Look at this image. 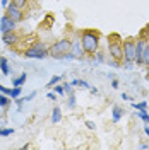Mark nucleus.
Returning a JSON list of instances; mask_svg holds the SVG:
<instances>
[{"label":"nucleus","instance_id":"nucleus-3","mask_svg":"<svg viewBox=\"0 0 149 150\" xmlns=\"http://www.w3.org/2000/svg\"><path fill=\"white\" fill-rule=\"evenodd\" d=\"M48 53H50V50L45 46V43H34L31 48H28L26 51H24V56L26 58H36V60H43V58H47Z\"/></svg>","mask_w":149,"mask_h":150},{"label":"nucleus","instance_id":"nucleus-12","mask_svg":"<svg viewBox=\"0 0 149 150\" xmlns=\"http://www.w3.org/2000/svg\"><path fill=\"white\" fill-rule=\"evenodd\" d=\"M122 114H123V109H122L120 106H113V116H112L113 123H118V121H120Z\"/></svg>","mask_w":149,"mask_h":150},{"label":"nucleus","instance_id":"nucleus-30","mask_svg":"<svg viewBox=\"0 0 149 150\" xmlns=\"http://www.w3.org/2000/svg\"><path fill=\"white\" fill-rule=\"evenodd\" d=\"M0 4H2V5H4V7H7V5H9V4H10V0H2V2H0Z\"/></svg>","mask_w":149,"mask_h":150},{"label":"nucleus","instance_id":"nucleus-10","mask_svg":"<svg viewBox=\"0 0 149 150\" xmlns=\"http://www.w3.org/2000/svg\"><path fill=\"white\" fill-rule=\"evenodd\" d=\"M70 50L74 51V58H81V56H82L84 48H82V43H81V41H72V48H70Z\"/></svg>","mask_w":149,"mask_h":150},{"label":"nucleus","instance_id":"nucleus-23","mask_svg":"<svg viewBox=\"0 0 149 150\" xmlns=\"http://www.w3.org/2000/svg\"><path fill=\"white\" fill-rule=\"evenodd\" d=\"M134 109H148V103L146 101H142V103H134Z\"/></svg>","mask_w":149,"mask_h":150},{"label":"nucleus","instance_id":"nucleus-18","mask_svg":"<svg viewBox=\"0 0 149 150\" xmlns=\"http://www.w3.org/2000/svg\"><path fill=\"white\" fill-rule=\"evenodd\" d=\"M19 96H21V87H14L9 91V97H12V99H17Z\"/></svg>","mask_w":149,"mask_h":150},{"label":"nucleus","instance_id":"nucleus-15","mask_svg":"<svg viewBox=\"0 0 149 150\" xmlns=\"http://www.w3.org/2000/svg\"><path fill=\"white\" fill-rule=\"evenodd\" d=\"M9 101H10V97L7 96V94H5V92H0V108L9 106Z\"/></svg>","mask_w":149,"mask_h":150},{"label":"nucleus","instance_id":"nucleus-24","mask_svg":"<svg viewBox=\"0 0 149 150\" xmlns=\"http://www.w3.org/2000/svg\"><path fill=\"white\" fill-rule=\"evenodd\" d=\"M74 106H75V96L70 94V97H69V108H74Z\"/></svg>","mask_w":149,"mask_h":150},{"label":"nucleus","instance_id":"nucleus-31","mask_svg":"<svg viewBox=\"0 0 149 150\" xmlns=\"http://www.w3.org/2000/svg\"><path fill=\"white\" fill-rule=\"evenodd\" d=\"M122 99H125V101H130L132 97H129V96H127V94H122Z\"/></svg>","mask_w":149,"mask_h":150},{"label":"nucleus","instance_id":"nucleus-28","mask_svg":"<svg viewBox=\"0 0 149 150\" xmlns=\"http://www.w3.org/2000/svg\"><path fill=\"white\" fill-rule=\"evenodd\" d=\"M50 101H57V96H55V92H48V96H47Z\"/></svg>","mask_w":149,"mask_h":150},{"label":"nucleus","instance_id":"nucleus-13","mask_svg":"<svg viewBox=\"0 0 149 150\" xmlns=\"http://www.w3.org/2000/svg\"><path fill=\"white\" fill-rule=\"evenodd\" d=\"M60 121H62V109L60 108H55L53 112H52V123L57 125V123H60Z\"/></svg>","mask_w":149,"mask_h":150},{"label":"nucleus","instance_id":"nucleus-19","mask_svg":"<svg viewBox=\"0 0 149 150\" xmlns=\"http://www.w3.org/2000/svg\"><path fill=\"white\" fill-rule=\"evenodd\" d=\"M16 7H19V9H22V7H26V4H28V0H10Z\"/></svg>","mask_w":149,"mask_h":150},{"label":"nucleus","instance_id":"nucleus-32","mask_svg":"<svg viewBox=\"0 0 149 150\" xmlns=\"http://www.w3.org/2000/svg\"><path fill=\"white\" fill-rule=\"evenodd\" d=\"M144 131H146V135H148V137H149V123H148V125H146V126H144Z\"/></svg>","mask_w":149,"mask_h":150},{"label":"nucleus","instance_id":"nucleus-9","mask_svg":"<svg viewBox=\"0 0 149 150\" xmlns=\"http://www.w3.org/2000/svg\"><path fill=\"white\" fill-rule=\"evenodd\" d=\"M2 43H5V45H16L17 43V36L14 34V31L12 33H4V36H2Z\"/></svg>","mask_w":149,"mask_h":150},{"label":"nucleus","instance_id":"nucleus-33","mask_svg":"<svg viewBox=\"0 0 149 150\" xmlns=\"http://www.w3.org/2000/svg\"><path fill=\"white\" fill-rule=\"evenodd\" d=\"M112 87H113V89H117V87H118V82H117V80H113V82H112Z\"/></svg>","mask_w":149,"mask_h":150},{"label":"nucleus","instance_id":"nucleus-22","mask_svg":"<svg viewBox=\"0 0 149 150\" xmlns=\"http://www.w3.org/2000/svg\"><path fill=\"white\" fill-rule=\"evenodd\" d=\"M58 82H60V77H52V79H50V82H48V87H55L57 84H58Z\"/></svg>","mask_w":149,"mask_h":150},{"label":"nucleus","instance_id":"nucleus-5","mask_svg":"<svg viewBox=\"0 0 149 150\" xmlns=\"http://www.w3.org/2000/svg\"><path fill=\"white\" fill-rule=\"evenodd\" d=\"M146 46H148V41L146 39H137L135 41V63L137 65H144V50H146Z\"/></svg>","mask_w":149,"mask_h":150},{"label":"nucleus","instance_id":"nucleus-8","mask_svg":"<svg viewBox=\"0 0 149 150\" xmlns=\"http://www.w3.org/2000/svg\"><path fill=\"white\" fill-rule=\"evenodd\" d=\"M108 51H110V55H112L115 60H122V58H123L122 43H118V41H112V43L108 45Z\"/></svg>","mask_w":149,"mask_h":150},{"label":"nucleus","instance_id":"nucleus-25","mask_svg":"<svg viewBox=\"0 0 149 150\" xmlns=\"http://www.w3.org/2000/svg\"><path fill=\"white\" fill-rule=\"evenodd\" d=\"M64 91L67 94H72V84H64Z\"/></svg>","mask_w":149,"mask_h":150},{"label":"nucleus","instance_id":"nucleus-11","mask_svg":"<svg viewBox=\"0 0 149 150\" xmlns=\"http://www.w3.org/2000/svg\"><path fill=\"white\" fill-rule=\"evenodd\" d=\"M0 70L4 75H9L10 74V67H9V62L5 56H0Z\"/></svg>","mask_w":149,"mask_h":150},{"label":"nucleus","instance_id":"nucleus-2","mask_svg":"<svg viewBox=\"0 0 149 150\" xmlns=\"http://www.w3.org/2000/svg\"><path fill=\"white\" fill-rule=\"evenodd\" d=\"M70 48H72V41L70 39H60V41L52 45L50 55L55 56V58H64L67 53H70Z\"/></svg>","mask_w":149,"mask_h":150},{"label":"nucleus","instance_id":"nucleus-34","mask_svg":"<svg viewBox=\"0 0 149 150\" xmlns=\"http://www.w3.org/2000/svg\"><path fill=\"white\" fill-rule=\"evenodd\" d=\"M148 79H149V74H148Z\"/></svg>","mask_w":149,"mask_h":150},{"label":"nucleus","instance_id":"nucleus-21","mask_svg":"<svg viewBox=\"0 0 149 150\" xmlns=\"http://www.w3.org/2000/svg\"><path fill=\"white\" fill-rule=\"evenodd\" d=\"M144 65H148L149 67V41H148V46H146V50H144Z\"/></svg>","mask_w":149,"mask_h":150},{"label":"nucleus","instance_id":"nucleus-7","mask_svg":"<svg viewBox=\"0 0 149 150\" xmlns=\"http://www.w3.org/2000/svg\"><path fill=\"white\" fill-rule=\"evenodd\" d=\"M7 9V16H9L10 19H14L16 22H19V21H22L24 19V14H22V9H19V7H16L12 2H10L9 5L5 7Z\"/></svg>","mask_w":149,"mask_h":150},{"label":"nucleus","instance_id":"nucleus-6","mask_svg":"<svg viewBox=\"0 0 149 150\" xmlns=\"http://www.w3.org/2000/svg\"><path fill=\"white\" fill-rule=\"evenodd\" d=\"M16 24H17V22H16L14 19H10L7 14L2 16V17H0V31H2V34H4V33H12V31L16 29Z\"/></svg>","mask_w":149,"mask_h":150},{"label":"nucleus","instance_id":"nucleus-4","mask_svg":"<svg viewBox=\"0 0 149 150\" xmlns=\"http://www.w3.org/2000/svg\"><path fill=\"white\" fill-rule=\"evenodd\" d=\"M122 50H123V62L125 63L135 62V41L134 39H125L122 43Z\"/></svg>","mask_w":149,"mask_h":150},{"label":"nucleus","instance_id":"nucleus-20","mask_svg":"<svg viewBox=\"0 0 149 150\" xmlns=\"http://www.w3.org/2000/svg\"><path fill=\"white\" fill-rule=\"evenodd\" d=\"M14 133V128H2L0 130V137H9Z\"/></svg>","mask_w":149,"mask_h":150},{"label":"nucleus","instance_id":"nucleus-1","mask_svg":"<svg viewBox=\"0 0 149 150\" xmlns=\"http://www.w3.org/2000/svg\"><path fill=\"white\" fill-rule=\"evenodd\" d=\"M81 43H82L84 53L94 55V53L98 51V48H100V36H98V33H94V31H84L82 38H81Z\"/></svg>","mask_w":149,"mask_h":150},{"label":"nucleus","instance_id":"nucleus-26","mask_svg":"<svg viewBox=\"0 0 149 150\" xmlns=\"http://www.w3.org/2000/svg\"><path fill=\"white\" fill-rule=\"evenodd\" d=\"M55 92L57 94H64L65 91H64V85H55Z\"/></svg>","mask_w":149,"mask_h":150},{"label":"nucleus","instance_id":"nucleus-27","mask_svg":"<svg viewBox=\"0 0 149 150\" xmlns=\"http://www.w3.org/2000/svg\"><path fill=\"white\" fill-rule=\"evenodd\" d=\"M86 126H87L89 130H94V128H96V125H94V121H86Z\"/></svg>","mask_w":149,"mask_h":150},{"label":"nucleus","instance_id":"nucleus-17","mask_svg":"<svg viewBox=\"0 0 149 150\" xmlns=\"http://www.w3.org/2000/svg\"><path fill=\"white\" fill-rule=\"evenodd\" d=\"M70 84H72V85H77V87H86V89H89V84H87L86 80H81V79H74Z\"/></svg>","mask_w":149,"mask_h":150},{"label":"nucleus","instance_id":"nucleus-14","mask_svg":"<svg viewBox=\"0 0 149 150\" xmlns=\"http://www.w3.org/2000/svg\"><path fill=\"white\" fill-rule=\"evenodd\" d=\"M26 79H28V75H26V72H24V74H21L19 77H16V79L12 80V85H14V87H21V85L26 82Z\"/></svg>","mask_w":149,"mask_h":150},{"label":"nucleus","instance_id":"nucleus-16","mask_svg":"<svg viewBox=\"0 0 149 150\" xmlns=\"http://www.w3.org/2000/svg\"><path fill=\"white\" fill-rule=\"evenodd\" d=\"M137 116H139L144 123H149V112L146 111V109H137Z\"/></svg>","mask_w":149,"mask_h":150},{"label":"nucleus","instance_id":"nucleus-29","mask_svg":"<svg viewBox=\"0 0 149 150\" xmlns=\"http://www.w3.org/2000/svg\"><path fill=\"white\" fill-rule=\"evenodd\" d=\"M34 96H36V92H31V94H29V96H28V97H24L22 101H31V99H33Z\"/></svg>","mask_w":149,"mask_h":150}]
</instances>
